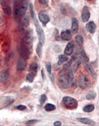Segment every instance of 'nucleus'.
I'll list each match as a JSON object with an SVG mask.
<instances>
[{
    "label": "nucleus",
    "instance_id": "b1692460",
    "mask_svg": "<svg viewBox=\"0 0 99 126\" xmlns=\"http://www.w3.org/2000/svg\"><path fill=\"white\" fill-rule=\"evenodd\" d=\"M75 40L78 45L81 46L83 42V37L80 35H77L75 37Z\"/></svg>",
    "mask_w": 99,
    "mask_h": 126
},
{
    "label": "nucleus",
    "instance_id": "f3484780",
    "mask_svg": "<svg viewBox=\"0 0 99 126\" xmlns=\"http://www.w3.org/2000/svg\"><path fill=\"white\" fill-rule=\"evenodd\" d=\"M42 46H43L42 44L40 43H38L36 49V54L40 59H41L42 58Z\"/></svg>",
    "mask_w": 99,
    "mask_h": 126
},
{
    "label": "nucleus",
    "instance_id": "4468645a",
    "mask_svg": "<svg viewBox=\"0 0 99 126\" xmlns=\"http://www.w3.org/2000/svg\"><path fill=\"white\" fill-rule=\"evenodd\" d=\"M27 66V62L26 61L25 59L23 58L20 59L17 62V69L19 71L24 70L25 69Z\"/></svg>",
    "mask_w": 99,
    "mask_h": 126
},
{
    "label": "nucleus",
    "instance_id": "dca6fc26",
    "mask_svg": "<svg viewBox=\"0 0 99 126\" xmlns=\"http://www.w3.org/2000/svg\"><path fill=\"white\" fill-rule=\"evenodd\" d=\"M77 120L81 123L88 125H95V122L94 121L86 118H77Z\"/></svg>",
    "mask_w": 99,
    "mask_h": 126
},
{
    "label": "nucleus",
    "instance_id": "58836bf2",
    "mask_svg": "<svg viewBox=\"0 0 99 126\" xmlns=\"http://www.w3.org/2000/svg\"><path fill=\"white\" fill-rule=\"evenodd\" d=\"M50 75V78L52 82H53V83H54V77H53L52 75Z\"/></svg>",
    "mask_w": 99,
    "mask_h": 126
},
{
    "label": "nucleus",
    "instance_id": "f03ea898",
    "mask_svg": "<svg viewBox=\"0 0 99 126\" xmlns=\"http://www.w3.org/2000/svg\"><path fill=\"white\" fill-rule=\"evenodd\" d=\"M33 40L29 38H24L21 42L19 48V53L23 58L27 59L32 52Z\"/></svg>",
    "mask_w": 99,
    "mask_h": 126
},
{
    "label": "nucleus",
    "instance_id": "72a5a7b5",
    "mask_svg": "<svg viewBox=\"0 0 99 126\" xmlns=\"http://www.w3.org/2000/svg\"><path fill=\"white\" fill-rule=\"evenodd\" d=\"M27 79L30 83H32L34 81V77L32 75H31V74L29 73L27 75Z\"/></svg>",
    "mask_w": 99,
    "mask_h": 126
},
{
    "label": "nucleus",
    "instance_id": "6ab92c4d",
    "mask_svg": "<svg viewBox=\"0 0 99 126\" xmlns=\"http://www.w3.org/2000/svg\"><path fill=\"white\" fill-rule=\"evenodd\" d=\"M96 96V92L93 90H91L86 95V98L88 100H92L95 98Z\"/></svg>",
    "mask_w": 99,
    "mask_h": 126
},
{
    "label": "nucleus",
    "instance_id": "f257e3e1",
    "mask_svg": "<svg viewBox=\"0 0 99 126\" xmlns=\"http://www.w3.org/2000/svg\"><path fill=\"white\" fill-rule=\"evenodd\" d=\"M29 7L31 16L32 17L34 25L35 26L36 33L38 37L39 43H41L43 46L45 44V33L43 29L41 27V26L39 24L37 19L36 18V16L34 11L33 6L32 3L29 4Z\"/></svg>",
    "mask_w": 99,
    "mask_h": 126
},
{
    "label": "nucleus",
    "instance_id": "20e7f679",
    "mask_svg": "<svg viewBox=\"0 0 99 126\" xmlns=\"http://www.w3.org/2000/svg\"><path fill=\"white\" fill-rule=\"evenodd\" d=\"M65 70V69L63 70L58 73V84L61 88L63 89L68 88L71 84L67 76V72Z\"/></svg>",
    "mask_w": 99,
    "mask_h": 126
},
{
    "label": "nucleus",
    "instance_id": "393cba45",
    "mask_svg": "<svg viewBox=\"0 0 99 126\" xmlns=\"http://www.w3.org/2000/svg\"><path fill=\"white\" fill-rule=\"evenodd\" d=\"M81 60L84 62H88L89 61V58L87 56L86 54H85V51H82L81 54Z\"/></svg>",
    "mask_w": 99,
    "mask_h": 126
},
{
    "label": "nucleus",
    "instance_id": "39448f33",
    "mask_svg": "<svg viewBox=\"0 0 99 126\" xmlns=\"http://www.w3.org/2000/svg\"><path fill=\"white\" fill-rule=\"evenodd\" d=\"M62 102L65 107L67 109H75L78 106V102L76 100L69 96L64 97Z\"/></svg>",
    "mask_w": 99,
    "mask_h": 126
},
{
    "label": "nucleus",
    "instance_id": "423d86ee",
    "mask_svg": "<svg viewBox=\"0 0 99 126\" xmlns=\"http://www.w3.org/2000/svg\"><path fill=\"white\" fill-rule=\"evenodd\" d=\"M78 83L80 88L82 90L86 89L90 84L89 79L85 75H80L78 78Z\"/></svg>",
    "mask_w": 99,
    "mask_h": 126
},
{
    "label": "nucleus",
    "instance_id": "412c9836",
    "mask_svg": "<svg viewBox=\"0 0 99 126\" xmlns=\"http://www.w3.org/2000/svg\"><path fill=\"white\" fill-rule=\"evenodd\" d=\"M23 18L21 20V24L23 27H27L29 25V19L27 16H23Z\"/></svg>",
    "mask_w": 99,
    "mask_h": 126
},
{
    "label": "nucleus",
    "instance_id": "aec40b11",
    "mask_svg": "<svg viewBox=\"0 0 99 126\" xmlns=\"http://www.w3.org/2000/svg\"><path fill=\"white\" fill-rule=\"evenodd\" d=\"M45 110L46 111L50 112L55 110L56 108V106L50 103H47L46 104L44 107Z\"/></svg>",
    "mask_w": 99,
    "mask_h": 126
},
{
    "label": "nucleus",
    "instance_id": "a211bd4d",
    "mask_svg": "<svg viewBox=\"0 0 99 126\" xmlns=\"http://www.w3.org/2000/svg\"><path fill=\"white\" fill-rule=\"evenodd\" d=\"M68 60V58L66 55L61 54L59 56L58 60L57 62L58 65H60L65 62H66Z\"/></svg>",
    "mask_w": 99,
    "mask_h": 126
},
{
    "label": "nucleus",
    "instance_id": "9b49d317",
    "mask_svg": "<svg viewBox=\"0 0 99 126\" xmlns=\"http://www.w3.org/2000/svg\"><path fill=\"white\" fill-rule=\"evenodd\" d=\"M38 65L36 63H33L31 64L29 69V73L33 77L36 76L37 73Z\"/></svg>",
    "mask_w": 99,
    "mask_h": 126
},
{
    "label": "nucleus",
    "instance_id": "c85d7f7f",
    "mask_svg": "<svg viewBox=\"0 0 99 126\" xmlns=\"http://www.w3.org/2000/svg\"><path fill=\"white\" fill-rule=\"evenodd\" d=\"M40 121L38 120H36V119H33V120H29L26 123V124L27 125H32L35 124L36 123H38Z\"/></svg>",
    "mask_w": 99,
    "mask_h": 126
},
{
    "label": "nucleus",
    "instance_id": "a878e982",
    "mask_svg": "<svg viewBox=\"0 0 99 126\" xmlns=\"http://www.w3.org/2000/svg\"><path fill=\"white\" fill-rule=\"evenodd\" d=\"M67 76L71 83H72L74 79V75L72 69H69L67 72Z\"/></svg>",
    "mask_w": 99,
    "mask_h": 126
},
{
    "label": "nucleus",
    "instance_id": "ea45409f",
    "mask_svg": "<svg viewBox=\"0 0 99 126\" xmlns=\"http://www.w3.org/2000/svg\"><path fill=\"white\" fill-rule=\"evenodd\" d=\"M88 1H90V0H87Z\"/></svg>",
    "mask_w": 99,
    "mask_h": 126
},
{
    "label": "nucleus",
    "instance_id": "2eb2a0df",
    "mask_svg": "<svg viewBox=\"0 0 99 126\" xmlns=\"http://www.w3.org/2000/svg\"><path fill=\"white\" fill-rule=\"evenodd\" d=\"M72 31L74 34H76L78 32L79 29V22L77 19L74 18L72 19Z\"/></svg>",
    "mask_w": 99,
    "mask_h": 126
},
{
    "label": "nucleus",
    "instance_id": "1a4fd4ad",
    "mask_svg": "<svg viewBox=\"0 0 99 126\" xmlns=\"http://www.w3.org/2000/svg\"><path fill=\"white\" fill-rule=\"evenodd\" d=\"M74 44L73 41L69 42L67 45L64 53L66 55L70 56L71 55L74 51Z\"/></svg>",
    "mask_w": 99,
    "mask_h": 126
},
{
    "label": "nucleus",
    "instance_id": "e433bc0d",
    "mask_svg": "<svg viewBox=\"0 0 99 126\" xmlns=\"http://www.w3.org/2000/svg\"><path fill=\"white\" fill-rule=\"evenodd\" d=\"M41 74H42V79H44L45 78V73H44V70L43 69L41 70Z\"/></svg>",
    "mask_w": 99,
    "mask_h": 126
},
{
    "label": "nucleus",
    "instance_id": "2f4dec72",
    "mask_svg": "<svg viewBox=\"0 0 99 126\" xmlns=\"http://www.w3.org/2000/svg\"><path fill=\"white\" fill-rule=\"evenodd\" d=\"M27 106L24 105H19L17 106H15L14 108L16 110H24L27 109Z\"/></svg>",
    "mask_w": 99,
    "mask_h": 126
},
{
    "label": "nucleus",
    "instance_id": "f704fd0d",
    "mask_svg": "<svg viewBox=\"0 0 99 126\" xmlns=\"http://www.w3.org/2000/svg\"><path fill=\"white\" fill-rule=\"evenodd\" d=\"M54 50L56 52H60L61 50V47L59 45H56L54 47Z\"/></svg>",
    "mask_w": 99,
    "mask_h": 126
},
{
    "label": "nucleus",
    "instance_id": "4be33fe9",
    "mask_svg": "<svg viewBox=\"0 0 99 126\" xmlns=\"http://www.w3.org/2000/svg\"><path fill=\"white\" fill-rule=\"evenodd\" d=\"M95 108V106L93 104H89L85 106L83 110L85 112H90L93 111Z\"/></svg>",
    "mask_w": 99,
    "mask_h": 126
},
{
    "label": "nucleus",
    "instance_id": "bb28decb",
    "mask_svg": "<svg viewBox=\"0 0 99 126\" xmlns=\"http://www.w3.org/2000/svg\"><path fill=\"white\" fill-rule=\"evenodd\" d=\"M45 67L49 75H52V65L51 63L49 62H46L45 64Z\"/></svg>",
    "mask_w": 99,
    "mask_h": 126
},
{
    "label": "nucleus",
    "instance_id": "473e14b6",
    "mask_svg": "<svg viewBox=\"0 0 99 126\" xmlns=\"http://www.w3.org/2000/svg\"><path fill=\"white\" fill-rule=\"evenodd\" d=\"M46 100V96L45 94L41 95L40 99V103L41 104H43Z\"/></svg>",
    "mask_w": 99,
    "mask_h": 126
},
{
    "label": "nucleus",
    "instance_id": "6e6552de",
    "mask_svg": "<svg viewBox=\"0 0 99 126\" xmlns=\"http://www.w3.org/2000/svg\"><path fill=\"white\" fill-rule=\"evenodd\" d=\"M90 17V13L87 6H84L81 13V18L84 22L88 21Z\"/></svg>",
    "mask_w": 99,
    "mask_h": 126
},
{
    "label": "nucleus",
    "instance_id": "ddd939ff",
    "mask_svg": "<svg viewBox=\"0 0 99 126\" xmlns=\"http://www.w3.org/2000/svg\"><path fill=\"white\" fill-rule=\"evenodd\" d=\"M86 29L87 31L91 33H94L95 32L96 25L95 22L93 21H89L86 25Z\"/></svg>",
    "mask_w": 99,
    "mask_h": 126
},
{
    "label": "nucleus",
    "instance_id": "4c0bfd02",
    "mask_svg": "<svg viewBox=\"0 0 99 126\" xmlns=\"http://www.w3.org/2000/svg\"><path fill=\"white\" fill-rule=\"evenodd\" d=\"M38 0V1H39L41 4H46V0Z\"/></svg>",
    "mask_w": 99,
    "mask_h": 126
},
{
    "label": "nucleus",
    "instance_id": "5701e85b",
    "mask_svg": "<svg viewBox=\"0 0 99 126\" xmlns=\"http://www.w3.org/2000/svg\"><path fill=\"white\" fill-rule=\"evenodd\" d=\"M85 68L87 72L89 73V75H90L91 76H92L93 77H95V71H94L93 68L90 65L86 64L85 66Z\"/></svg>",
    "mask_w": 99,
    "mask_h": 126
},
{
    "label": "nucleus",
    "instance_id": "9d476101",
    "mask_svg": "<svg viewBox=\"0 0 99 126\" xmlns=\"http://www.w3.org/2000/svg\"><path fill=\"white\" fill-rule=\"evenodd\" d=\"M9 74L8 71L6 70H3L1 71L0 75V80L2 83L5 84L7 83L9 78Z\"/></svg>",
    "mask_w": 99,
    "mask_h": 126
},
{
    "label": "nucleus",
    "instance_id": "0eeeda50",
    "mask_svg": "<svg viewBox=\"0 0 99 126\" xmlns=\"http://www.w3.org/2000/svg\"><path fill=\"white\" fill-rule=\"evenodd\" d=\"M38 18L42 23L44 27H45L48 23L50 21V18L48 15L45 11H41L38 14Z\"/></svg>",
    "mask_w": 99,
    "mask_h": 126
},
{
    "label": "nucleus",
    "instance_id": "7c9ffc66",
    "mask_svg": "<svg viewBox=\"0 0 99 126\" xmlns=\"http://www.w3.org/2000/svg\"><path fill=\"white\" fill-rule=\"evenodd\" d=\"M72 62V60H71L69 62L64 64L63 67L64 68V69H66V70L70 68L71 66Z\"/></svg>",
    "mask_w": 99,
    "mask_h": 126
},
{
    "label": "nucleus",
    "instance_id": "f8f14e48",
    "mask_svg": "<svg viewBox=\"0 0 99 126\" xmlns=\"http://www.w3.org/2000/svg\"><path fill=\"white\" fill-rule=\"evenodd\" d=\"M61 37L64 40L68 41L72 38V35L71 32L69 30H65L62 32L61 33Z\"/></svg>",
    "mask_w": 99,
    "mask_h": 126
},
{
    "label": "nucleus",
    "instance_id": "c9c22d12",
    "mask_svg": "<svg viewBox=\"0 0 99 126\" xmlns=\"http://www.w3.org/2000/svg\"><path fill=\"white\" fill-rule=\"evenodd\" d=\"M61 125H62V123H61L60 122H59V121H56V122H55L54 123V125L55 126H61Z\"/></svg>",
    "mask_w": 99,
    "mask_h": 126
},
{
    "label": "nucleus",
    "instance_id": "cd10ccee",
    "mask_svg": "<svg viewBox=\"0 0 99 126\" xmlns=\"http://www.w3.org/2000/svg\"><path fill=\"white\" fill-rule=\"evenodd\" d=\"M3 11L4 13L6 14V15H11V9L8 6H6L4 7L3 8Z\"/></svg>",
    "mask_w": 99,
    "mask_h": 126
},
{
    "label": "nucleus",
    "instance_id": "c756f323",
    "mask_svg": "<svg viewBox=\"0 0 99 126\" xmlns=\"http://www.w3.org/2000/svg\"><path fill=\"white\" fill-rule=\"evenodd\" d=\"M81 64V62L80 61H77L73 66V70L74 71V72L77 71Z\"/></svg>",
    "mask_w": 99,
    "mask_h": 126
},
{
    "label": "nucleus",
    "instance_id": "7ed1b4c3",
    "mask_svg": "<svg viewBox=\"0 0 99 126\" xmlns=\"http://www.w3.org/2000/svg\"><path fill=\"white\" fill-rule=\"evenodd\" d=\"M27 0H16L14 3V14L15 16L23 17L27 9Z\"/></svg>",
    "mask_w": 99,
    "mask_h": 126
}]
</instances>
